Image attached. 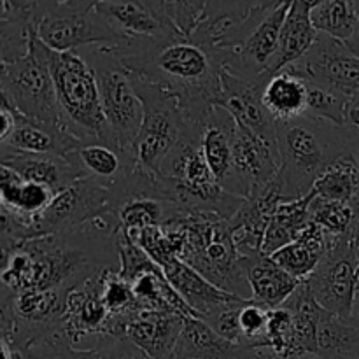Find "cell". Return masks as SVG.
Here are the masks:
<instances>
[{
  "label": "cell",
  "instance_id": "1",
  "mask_svg": "<svg viewBox=\"0 0 359 359\" xmlns=\"http://www.w3.org/2000/svg\"><path fill=\"white\" fill-rule=\"evenodd\" d=\"M114 51L126 70L168 91L195 125L203 128L212 109L219 105L223 97L219 65L191 41L133 42Z\"/></svg>",
  "mask_w": 359,
  "mask_h": 359
},
{
  "label": "cell",
  "instance_id": "2",
  "mask_svg": "<svg viewBox=\"0 0 359 359\" xmlns=\"http://www.w3.org/2000/svg\"><path fill=\"white\" fill-rule=\"evenodd\" d=\"M277 149L284 202H294L314 188L316 181L337 160L358 156L342 126L304 114L290 121H277Z\"/></svg>",
  "mask_w": 359,
  "mask_h": 359
},
{
  "label": "cell",
  "instance_id": "3",
  "mask_svg": "<svg viewBox=\"0 0 359 359\" xmlns=\"http://www.w3.org/2000/svg\"><path fill=\"white\" fill-rule=\"evenodd\" d=\"M179 259L226 293L251 300L252 291L241 266L230 221L216 214H189L163 224Z\"/></svg>",
  "mask_w": 359,
  "mask_h": 359
},
{
  "label": "cell",
  "instance_id": "4",
  "mask_svg": "<svg viewBox=\"0 0 359 359\" xmlns=\"http://www.w3.org/2000/svg\"><path fill=\"white\" fill-rule=\"evenodd\" d=\"M49 67L63 128L84 146L118 147L102 111L97 77L84 56L79 51L55 53L49 49Z\"/></svg>",
  "mask_w": 359,
  "mask_h": 359
},
{
  "label": "cell",
  "instance_id": "5",
  "mask_svg": "<svg viewBox=\"0 0 359 359\" xmlns=\"http://www.w3.org/2000/svg\"><path fill=\"white\" fill-rule=\"evenodd\" d=\"M2 102L46 128L65 130L49 67V49L35 35L30 51L13 63H0Z\"/></svg>",
  "mask_w": 359,
  "mask_h": 359
},
{
  "label": "cell",
  "instance_id": "6",
  "mask_svg": "<svg viewBox=\"0 0 359 359\" xmlns=\"http://www.w3.org/2000/svg\"><path fill=\"white\" fill-rule=\"evenodd\" d=\"M130 76L144 109L142 126L132 154L140 172L156 177L161 174V165L168 154L195 123L186 118L179 102L168 91L137 74L130 72Z\"/></svg>",
  "mask_w": 359,
  "mask_h": 359
},
{
  "label": "cell",
  "instance_id": "7",
  "mask_svg": "<svg viewBox=\"0 0 359 359\" xmlns=\"http://www.w3.org/2000/svg\"><path fill=\"white\" fill-rule=\"evenodd\" d=\"M79 53L97 77L102 111L116 144L123 153L132 154V147L144 119L142 102L133 88L132 76L121 63L114 48L93 46L79 49Z\"/></svg>",
  "mask_w": 359,
  "mask_h": 359
},
{
  "label": "cell",
  "instance_id": "8",
  "mask_svg": "<svg viewBox=\"0 0 359 359\" xmlns=\"http://www.w3.org/2000/svg\"><path fill=\"white\" fill-rule=\"evenodd\" d=\"M35 32L42 44L55 53L84 48L121 49L125 41L105 23L97 2H37Z\"/></svg>",
  "mask_w": 359,
  "mask_h": 359
},
{
  "label": "cell",
  "instance_id": "9",
  "mask_svg": "<svg viewBox=\"0 0 359 359\" xmlns=\"http://www.w3.org/2000/svg\"><path fill=\"white\" fill-rule=\"evenodd\" d=\"M291 2H256L251 16L242 25L223 72L244 81H258L269 70L279 46L280 30Z\"/></svg>",
  "mask_w": 359,
  "mask_h": 359
},
{
  "label": "cell",
  "instance_id": "10",
  "mask_svg": "<svg viewBox=\"0 0 359 359\" xmlns=\"http://www.w3.org/2000/svg\"><path fill=\"white\" fill-rule=\"evenodd\" d=\"M111 214H116L111 189L95 179L83 177L60 191L48 209L32 219L30 241L74 233Z\"/></svg>",
  "mask_w": 359,
  "mask_h": 359
},
{
  "label": "cell",
  "instance_id": "11",
  "mask_svg": "<svg viewBox=\"0 0 359 359\" xmlns=\"http://www.w3.org/2000/svg\"><path fill=\"white\" fill-rule=\"evenodd\" d=\"M309 290L325 311L342 319L353 318L359 290V259L354 238L326 235V252L307 279Z\"/></svg>",
  "mask_w": 359,
  "mask_h": 359
},
{
  "label": "cell",
  "instance_id": "12",
  "mask_svg": "<svg viewBox=\"0 0 359 359\" xmlns=\"http://www.w3.org/2000/svg\"><path fill=\"white\" fill-rule=\"evenodd\" d=\"M284 70L353 97L359 93V58L330 35L319 34L307 55Z\"/></svg>",
  "mask_w": 359,
  "mask_h": 359
},
{
  "label": "cell",
  "instance_id": "13",
  "mask_svg": "<svg viewBox=\"0 0 359 359\" xmlns=\"http://www.w3.org/2000/svg\"><path fill=\"white\" fill-rule=\"evenodd\" d=\"M280 172V156L276 142L262 139L237 125L233 140V163L224 191L248 200L262 191Z\"/></svg>",
  "mask_w": 359,
  "mask_h": 359
},
{
  "label": "cell",
  "instance_id": "14",
  "mask_svg": "<svg viewBox=\"0 0 359 359\" xmlns=\"http://www.w3.org/2000/svg\"><path fill=\"white\" fill-rule=\"evenodd\" d=\"M97 9L105 23L125 41V46L133 42H167L184 39L172 25L165 11V2L114 0L97 2Z\"/></svg>",
  "mask_w": 359,
  "mask_h": 359
},
{
  "label": "cell",
  "instance_id": "15",
  "mask_svg": "<svg viewBox=\"0 0 359 359\" xmlns=\"http://www.w3.org/2000/svg\"><path fill=\"white\" fill-rule=\"evenodd\" d=\"M184 319L186 316L174 312L140 309L128 316L111 318L109 337L130 340L153 359H172Z\"/></svg>",
  "mask_w": 359,
  "mask_h": 359
},
{
  "label": "cell",
  "instance_id": "16",
  "mask_svg": "<svg viewBox=\"0 0 359 359\" xmlns=\"http://www.w3.org/2000/svg\"><path fill=\"white\" fill-rule=\"evenodd\" d=\"M269 79L244 81L221 72L223 97L219 107L226 109L241 128L277 144V121L263 104V88Z\"/></svg>",
  "mask_w": 359,
  "mask_h": 359
},
{
  "label": "cell",
  "instance_id": "17",
  "mask_svg": "<svg viewBox=\"0 0 359 359\" xmlns=\"http://www.w3.org/2000/svg\"><path fill=\"white\" fill-rule=\"evenodd\" d=\"M161 270H163L165 277L168 283L172 284L175 291L184 298L186 304L200 316V319L209 321L212 316L223 311L228 304H233L237 300H244L241 297L226 293V291L219 290L214 286L212 283L205 279L202 273L196 272L195 269L179 259L177 256H168L167 259L160 263Z\"/></svg>",
  "mask_w": 359,
  "mask_h": 359
},
{
  "label": "cell",
  "instance_id": "18",
  "mask_svg": "<svg viewBox=\"0 0 359 359\" xmlns=\"http://www.w3.org/2000/svg\"><path fill=\"white\" fill-rule=\"evenodd\" d=\"M0 161L4 167L11 168L21 181L46 186L56 195L84 177L72 156L67 160L58 154L2 153Z\"/></svg>",
  "mask_w": 359,
  "mask_h": 359
},
{
  "label": "cell",
  "instance_id": "19",
  "mask_svg": "<svg viewBox=\"0 0 359 359\" xmlns=\"http://www.w3.org/2000/svg\"><path fill=\"white\" fill-rule=\"evenodd\" d=\"M241 266L252 291V302L263 307L279 309L297 291L302 280L284 272L270 256L255 252L241 256Z\"/></svg>",
  "mask_w": 359,
  "mask_h": 359
},
{
  "label": "cell",
  "instance_id": "20",
  "mask_svg": "<svg viewBox=\"0 0 359 359\" xmlns=\"http://www.w3.org/2000/svg\"><path fill=\"white\" fill-rule=\"evenodd\" d=\"M256 354L255 347L228 342L203 319L186 318L172 359H255Z\"/></svg>",
  "mask_w": 359,
  "mask_h": 359
},
{
  "label": "cell",
  "instance_id": "21",
  "mask_svg": "<svg viewBox=\"0 0 359 359\" xmlns=\"http://www.w3.org/2000/svg\"><path fill=\"white\" fill-rule=\"evenodd\" d=\"M314 2L316 0H312V2H305V0L291 2L290 13H287L283 30H280L277 53L263 79H270L286 67L297 63L312 48L319 35L311 21V11L314 7Z\"/></svg>",
  "mask_w": 359,
  "mask_h": 359
},
{
  "label": "cell",
  "instance_id": "22",
  "mask_svg": "<svg viewBox=\"0 0 359 359\" xmlns=\"http://www.w3.org/2000/svg\"><path fill=\"white\" fill-rule=\"evenodd\" d=\"M81 146L84 144L70 135L67 130L46 128V126L35 125L16 111V126L9 139L2 142V153L58 154V156L69 160Z\"/></svg>",
  "mask_w": 359,
  "mask_h": 359
},
{
  "label": "cell",
  "instance_id": "23",
  "mask_svg": "<svg viewBox=\"0 0 359 359\" xmlns=\"http://www.w3.org/2000/svg\"><path fill=\"white\" fill-rule=\"evenodd\" d=\"M84 177H91L105 188H123L137 168L135 158L105 144H86L72 154Z\"/></svg>",
  "mask_w": 359,
  "mask_h": 359
},
{
  "label": "cell",
  "instance_id": "24",
  "mask_svg": "<svg viewBox=\"0 0 359 359\" xmlns=\"http://www.w3.org/2000/svg\"><path fill=\"white\" fill-rule=\"evenodd\" d=\"M235 133L237 121L233 116L226 109L216 105L202 128V151L221 188L231 174Z\"/></svg>",
  "mask_w": 359,
  "mask_h": 359
},
{
  "label": "cell",
  "instance_id": "25",
  "mask_svg": "<svg viewBox=\"0 0 359 359\" xmlns=\"http://www.w3.org/2000/svg\"><path fill=\"white\" fill-rule=\"evenodd\" d=\"M37 2L0 4V63H13L30 51L35 32Z\"/></svg>",
  "mask_w": 359,
  "mask_h": 359
},
{
  "label": "cell",
  "instance_id": "26",
  "mask_svg": "<svg viewBox=\"0 0 359 359\" xmlns=\"http://www.w3.org/2000/svg\"><path fill=\"white\" fill-rule=\"evenodd\" d=\"M325 252L326 233L323 228L311 221V224L305 228V231L297 241L273 252L270 258L297 280H307L311 273L318 269Z\"/></svg>",
  "mask_w": 359,
  "mask_h": 359
},
{
  "label": "cell",
  "instance_id": "27",
  "mask_svg": "<svg viewBox=\"0 0 359 359\" xmlns=\"http://www.w3.org/2000/svg\"><path fill=\"white\" fill-rule=\"evenodd\" d=\"M55 191L41 184L25 182L11 168L0 167V203L2 209L30 221L48 209Z\"/></svg>",
  "mask_w": 359,
  "mask_h": 359
},
{
  "label": "cell",
  "instance_id": "28",
  "mask_svg": "<svg viewBox=\"0 0 359 359\" xmlns=\"http://www.w3.org/2000/svg\"><path fill=\"white\" fill-rule=\"evenodd\" d=\"M307 83L302 77L280 70L263 88V104L276 121H290L307 114Z\"/></svg>",
  "mask_w": 359,
  "mask_h": 359
},
{
  "label": "cell",
  "instance_id": "29",
  "mask_svg": "<svg viewBox=\"0 0 359 359\" xmlns=\"http://www.w3.org/2000/svg\"><path fill=\"white\" fill-rule=\"evenodd\" d=\"M316 198V193L311 191L307 196L294 202H283L277 207L269 228H266L265 241H263L262 255L272 256L279 249L286 248L287 244L297 241L305 228L311 224V207L312 200Z\"/></svg>",
  "mask_w": 359,
  "mask_h": 359
},
{
  "label": "cell",
  "instance_id": "30",
  "mask_svg": "<svg viewBox=\"0 0 359 359\" xmlns=\"http://www.w3.org/2000/svg\"><path fill=\"white\" fill-rule=\"evenodd\" d=\"M119 230L128 238H135L147 228L163 226L168 221L181 217L172 203L154 196H130L116 210Z\"/></svg>",
  "mask_w": 359,
  "mask_h": 359
},
{
  "label": "cell",
  "instance_id": "31",
  "mask_svg": "<svg viewBox=\"0 0 359 359\" xmlns=\"http://www.w3.org/2000/svg\"><path fill=\"white\" fill-rule=\"evenodd\" d=\"M319 359H359V323L325 311L318 326Z\"/></svg>",
  "mask_w": 359,
  "mask_h": 359
},
{
  "label": "cell",
  "instance_id": "32",
  "mask_svg": "<svg viewBox=\"0 0 359 359\" xmlns=\"http://www.w3.org/2000/svg\"><path fill=\"white\" fill-rule=\"evenodd\" d=\"M312 223L323 228L326 235L339 238H356L359 231V200L335 202L316 196L309 207Z\"/></svg>",
  "mask_w": 359,
  "mask_h": 359
},
{
  "label": "cell",
  "instance_id": "33",
  "mask_svg": "<svg viewBox=\"0 0 359 359\" xmlns=\"http://www.w3.org/2000/svg\"><path fill=\"white\" fill-rule=\"evenodd\" d=\"M311 21L318 34L330 35L340 42H347L353 37L359 25L356 2L316 0L311 11Z\"/></svg>",
  "mask_w": 359,
  "mask_h": 359
},
{
  "label": "cell",
  "instance_id": "34",
  "mask_svg": "<svg viewBox=\"0 0 359 359\" xmlns=\"http://www.w3.org/2000/svg\"><path fill=\"white\" fill-rule=\"evenodd\" d=\"M312 191L318 198L335 202H356L359 200V161L358 156L337 160L325 174L316 181Z\"/></svg>",
  "mask_w": 359,
  "mask_h": 359
},
{
  "label": "cell",
  "instance_id": "35",
  "mask_svg": "<svg viewBox=\"0 0 359 359\" xmlns=\"http://www.w3.org/2000/svg\"><path fill=\"white\" fill-rule=\"evenodd\" d=\"M114 340L107 339L95 349H77L69 342L65 333H58L25 347L20 353L25 359H109V347Z\"/></svg>",
  "mask_w": 359,
  "mask_h": 359
},
{
  "label": "cell",
  "instance_id": "36",
  "mask_svg": "<svg viewBox=\"0 0 359 359\" xmlns=\"http://www.w3.org/2000/svg\"><path fill=\"white\" fill-rule=\"evenodd\" d=\"M265 349L272 351L280 359H309L298 344L293 314L287 309L279 307L270 311Z\"/></svg>",
  "mask_w": 359,
  "mask_h": 359
},
{
  "label": "cell",
  "instance_id": "37",
  "mask_svg": "<svg viewBox=\"0 0 359 359\" xmlns=\"http://www.w3.org/2000/svg\"><path fill=\"white\" fill-rule=\"evenodd\" d=\"M305 83H307L309 95L307 114L332 123V125L342 126L349 97L323 84L311 83V81H305Z\"/></svg>",
  "mask_w": 359,
  "mask_h": 359
},
{
  "label": "cell",
  "instance_id": "38",
  "mask_svg": "<svg viewBox=\"0 0 359 359\" xmlns=\"http://www.w3.org/2000/svg\"><path fill=\"white\" fill-rule=\"evenodd\" d=\"M100 297L112 318L140 311L132 286L119 276V270L105 269L100 273Z\"/></svg>",
  "mask_w": 359,
  "mask_h": 359
},
{
  "label": "cell",
  "instance_id": "39",
  "mask_svg": "<svg viewBox=\"0 0 359 359\" xmlns=\"http://www.w3.org/2000/svg\"><path fill=\"white\" fill-rule=\"evenodd\" d=\"M270 309L256 304V302L248 300L242 305L238 312V325H241L244 344L255 349H265L266 328H269Z\"/></svg>",
  "mask_w": 359,
  "mask_h": 359
},
{
  "label": "cell",
  "instance_id": "40",
  "mask_svg": "<svg viewBox=\"0 0 359 359\" xmlns=\"http://www.w3.org/2000/svg\"><path fill=\"white\" fill-rule=\"evenodd\" d=\"M203 9H205V2H165V11L172 25L177 28V32L186 41H191L193 32L196 30L202 20Z\"/></svg>",
  "mask_w": 359,
  "mask_h": 359
},
{
  "label": "cell",
  "instance_id": "41",
  "mask_svg": "<svg viewBox=\"0 0 359 359\" xmlns=\"http://www.w3.org/2000/svg\"><path fill=\"white\" fill-rule=\"evenodd\" d=\"M248 300H237L233 304H228L223 311L217 312L216 316L205 321L217 335L226 339L228 342H233L237 346H245L244 337H242L241 325H238V312H241L242 305ZM248 347V346H245Z\"/></svg>",
  "mask_w": 359,
  "mask_h": 359
},
{
  "label": "cell",
  "instance_id": "42",
  "mask_svg": "<svg viewBox=\"0 0 359 359\" xmlns=\"http://www.w3.org/2000/svg\"><path fill=\"white\" fill-rule=\"evenodd\" d=\"M342 128L359 154V93L353 95L347 102Z\"/></svg>",
  "mask_w": 359,
  "mask_h": 359
},
{
  "label": "cell",
  "instance_id": "43",
  "mask_svg": "<svg viewBox=\"0 0 359 359\" xmlns=\"http://www.w3.org/2000/svg\"><path fill=\"white\" fill-rule=\"evenodd\" d=\"M109 359H153L126 339H116L109 347Z\"/></svg>",
  "mask_w": 359,
  "mask_h": 359
},
{
  "label": "cell",
  "instance_id": "44",
  "mask_svg": "<svg viewBox=\"0 0 359 359\" xmlns=\"http://www.w3.org/2000/svg\"><path fill=\"white\" fill-rule=\"evenodd\" d=\"M0 118H2V126H0V142H4V140L9 139L14 126H16V111H14L9 104L2 102Z\"/></svg>",
  "mask_w": 359,
  "mask_h": 359
},
{
  "label": "cell",
  "instance_id": "45",
  "mask_svg": "<svg viewBox=\"0 0 359 359\" xmlns=\"http://www.w3.org/2000/svg\"><path fill=\"white\" fill-rule=\"evenodd\" d=\"M356 9H358V7H356ZM346 46L349 48V51L353 53L354 56H358V58H359V25H358V28H356V32H354L353 37H351L349 41L346 42Z\"/></svg>",
  "mask_w": 359,
  "mask_h": 359
},
{
  "label": "cell",
  "instance_id": "46",
  "mask_svg": "<svg viewBox=\"0 0 359 359\" xmlns=\"http://www.w3.org/2000/svg\"><path fill=\"white\" fill-rule=\"evenodd\" d=\"M255 359H280V358H277L276 354L269 349H258V354H256ZM309 359H319V358H309Z\"/></svg>",
  "mask_w": 359,
  "mask_h": 359
},
{
  "label": "cell",
  "instance_id": "47",
  "mask_svg": "<svg viewBox=\"0 0 359 359\" xmlns=\"http://www.w3.org/2000/svg\"><path fill=\"white\" fill-rule=\"evenodd\" d=\"M353 319L356 323H359V290L356 294V302H354V309H353Z\"/></svg>",
  "mask_w": 359,
  "mask_h": 359
},
{
  "label": "cell",
  "instance_id": "48",
  "mask_svg": "<svg viewBox=\"0 0 359 359\" xmlns=\"http://www.w3.org/2000/svg\"><path fill=\"white\" fill-rule=\"evenodd\" d=\"M354 251H356V255H358V259H359V231H358L356 238H354Z\"/></svg>",
  "mask_w": 359,
  "mask_h": 359
},
{
  "label": "cell",
  "instance_id": "49",
  "mask_svg": "<svg viewBox=\"0 0 359 359\" xmlns=\"http://www.w3.org/2000/svg\"><path fill=\"white\" fill-rule=\"evenodd\" d=\"M356 7H358V13H359V2H356Z\"/></svg>",
  "mask_w": 359,
  "mask_h": 359
},
{
  "label": "cell",
  "instance_id": "50",
  "mask_svg": "<svg viewBox=\"0 0 359 359\" xmlns=\"http://www.w3.org/2000/svg\"><path fill=\"white\" fill-rule=\"evenodd\" d=\"M358 161H359V154H358Z\"/></svg>",
  "mask_w": 359,
  "mask_h": 359
}]
</instances>
